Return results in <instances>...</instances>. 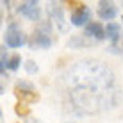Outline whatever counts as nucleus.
Returning a JSON list of instances; mask_svg holds the SVG:
<instances>
[{
    "label": "nucleus",
    "mask_w": 123,
    "mask_h": 123,
    "mask_svg": "<svg viewBox=\"0 0 123 123\" xmlns=\"http://www.w3.org/2000/svg\"><path fill=\"white\" fill-rule=\"evenodd\" d=\"M64 84L75 112L95 114L118 102L114 73L96 61H84L71 66L64 73Z\"/></svg>",
    "instance_id": "nucleus-1"
},
{
    "label": "nucleus",
    "mask_w": 123,
    "mask_h": 123,
    "mask_svg": "<svg viewBox=\"0 0 123 123\" xmlns=\"http://www.w3.org/2000/svg\"><path fill=\"white\" fill-rule=\"evenodd\" d=\"M23 43H25V36L22 32V27L18 23H11L6 31V45L11 46V48H16Z\"/></svg>",
    "instance_id": "nucleus-2"
},
{
    "label": "nucleus",
    "mask_w": 123,
    "mask_h": 123,
    "mask_svg": "<svg viewBox=\"0 0 123 123\" xmlns=\"http://www.w3.org/2000/svg\"><path fill=\"white\" fill-rule=\"evenodd\" d=\"M89 20H91V9L84 4H79V7L71 12V25H75V27L87 25Z\"/></svg>",
    "instance_id": "nucleus-3"
},
{
    "label": "nucleus",
    "mask_w": 123,
    "mask_h": 123,
    "mask_svg": "<svg viewBox=\"0 0 123 123\" xmlns=\"http://www.w3.org/2000/svg\"><path fill=\"white\" fill-rule=\"evenodd\" d=\"M18 12H22L23 16H27L29 20H34V22H39L41 16V9L37 6V2H25L18 7Z\"/></svg>",
    "instance_id": "nucleus-4"
},
{
    "label": "nucleus",
    "mask_w": 123,
    "mask_h": 123,
    "mask_svg": "<svg viewBox=\"0 0 123 123\" xmlns=\"http://www.w3.org/2000/svg\"><path fill=\"white\" fill-rule=\"evenodd\" d=\"M98 6V16L102 20H114L118 16V7L112 2H100Z\"/></svg>",
    "instance_id": "nucleus-5"
},
{
    "label": "nucleus",
    "mask_w": 123,
    "mask_h": 123,
    "mask_svg": "<svg viewBox=\"0 0 123 123\" xmlns=\"http://www.w3.org/2000/svg\"><path fill=\"white\" fill-rule=\"evenodd\" d=\"M87 37H95V39H104L105 37V27L98 22H91L86 25V31H84Z\"/></svg>",
    "instance_id": "nucleus-6"
},
{
    "label": "nucleus",
    "mask_w": 123,
    "mask_h": 123,
    "mask_svg": "<svg viewBox=\"0 0 123 123\" xmlns=\"http://www.w3.org/2000/svg\"><path fill=\"white\" fill-rule=\"evenodd\" d=\"M50 45H52V39H50L48 34L34 31L32 37H31V46H32V48H34V46H36V48H48Z\"/></svg>",
    "instance_id": "nucleus-7"
},
{
    "label": "nucleus",
    "mask_w": 123,
    "mask_h": 123,
    "mask_svg": "<svg viewBox=\"0 0 123 123\" xmlns=\"http://www.w3.org/2000/svg\"><path fill=\"white\" fill-rule=\"evenodd\" d=\"M48 16L50 18H54L55 22L59 23V29H62V31H66V25H64V14H62V7L59 6L57 2H52L48 6Z\"/></svg>",
    "instance_id": "nucleus-8"
},
{
    "label": "nucleus",
    "mask_w": 123,
    "mask_h": 123,
    "mask_svg": "<svg viewBox=\"0 0 123 123\" xmlns=\"http://www.w3.org/2000/svg\"><path fill=\"white\" fill-rule=\"evenodd\" d=\"M14 95L18 96L20 102H23V104H32V102H37V100H39V95H37V93H34V91H20V89H16Z\"/></svg>",
    "instance_id": "nucleus-9"
},
{
    "label": "nucleus",
    "mask_w": 123,
    "mask_h": 123,
    "mask_svg": "<svg viewBox=\"0 0 123 123\" xmlns=\"http://www.w3.org/2000/svg\"><path fill=\"white\" fill-rule=\"evenodd\" d=\"M118 36H120V23L109 22L107 25H105V37H109V39L116 41Z\"/></svg>",
    "instance_id": "nucleus-10"
},
{
    "label": "nucleus",
    "mask_w": 123,
    "mask_h": 123,
    "mask_svg": "<svg viewBox=\"0 0 123 123\" xmlns=\"http://www.w3.org/2000/svg\"><path fill=\"white\" fill-rule=\"evenodd\" d=\"M20 62H22V57H20L18 54H14V55H11L9 61H7V68H9V70H18Z\"/></svg>",
    "instance_id": "nucleus-11"
},
{
    "label": "nucleus",
    "mask_w": 123,
    "mask_h": 123,
    "mask_svg": "<svg viewBox=\"0 0 123 123\" xmlns=\"http://www.w3.org/2000/svg\"><path fill=\"white\" fill-rule=\"evenodd\" d=\"M36 31L43 32V34H50V31H52V22L50 20H46V22H39L36 27Z\"/></svg>",
    "instance_id": "nucleus-12"
},
{
    "label": "nucleus",
    "mask_w": 123,
    "mask_h": 123,
    "mask_svg": "<svg viewBox=\"0 0 123 123\" xmlns=\"http://www.w3.org/2000/svg\"><path fill=\"white\" fill-rule=\"evenodd\" d=\"M16 89H20V91H34V84L32 82H27V80H18Z\"/></svg>",
    "instance_id": "nucleus-13"
},
{
    "label": "nucleus",
    "mask_w": 123,
    "mask_h": 123,
    "mask_svg": "<svg viewBox=\"0 0 123 123\" xmlns=\"http://www.w3.org/2000/svg\"><path fill=\"white\" fill-rule=\"evenodd\" d=\"M14 111H16V114H18V116H29V107H27V104H18L14 107Z\"/></svg>",
    "instance_id": "nucleus-14"
},
{
    "label": "nucleus",
    "mask_w": 123,
    "mask_h": 123,
    "mask_svg": "<svg viewBox=\"0 0 123 123\" xmlns=\"http://www.w3.org/2000/svg\"><path fill=\"white\" fill-rule=\"evenodd\" d=\"M84 45H89V41H86L84 37H73L68 43V46H84Z\"/></svg>",
    "instance_id": "nucleus-15"
},
{
    "label": "nucleus",
    "mask_w": 123,
    "mask_h": 123,
    "mask_svg": "<svg viewBox=\"0 0 123 123\" xmlns=\"http://www.w3.org/2000/svg\"><path fill=\"white\" fill-rule=\"evenodd\" d=\"M25 70H27V73H36L37 71V64L34 61H27L25 62Z\"/></svg>",
    "instance_id": "nucleus-16"
},
{
    "label": "nucleus",
    "mask_w": 123,
    "mask_h": 123,
    "mask_svg": "<svg viewBox=\"0 0 123 123\" xmlns=\"http://www.w3.org/2000/svg\"><path fill=\"white\" fill-rule=\"evenodd\" d=\"M27 123H39V121H37V120H32V118H29Z\"/></svg>",
    "instance_id": "nucleus-17"
}]
</instances>
